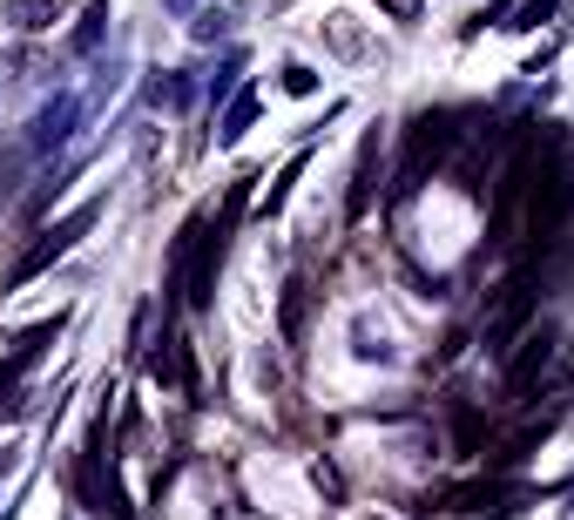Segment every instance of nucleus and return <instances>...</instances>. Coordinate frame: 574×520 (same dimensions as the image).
<instances>
[{"label":"nucleus","instance_id":"nucleus-1","mask_svg":"<svg viewBox=\"0 0 574 520\" xmlns=\"http://www.w3.org/2000/svg\"><path fill=\"white\" fill-rule=\"evenodd\" d=\"M453 142H459V129H453V115H446V108L412 115V129H406V155H399V183H393L399 204L426 189V176H433V170L446 163V155H453Z\"/></svg>","mask_w":574,"mask_h":520},{"label":"nucleus","instance_id":"nucleus-2","mask_svg":"<svg viewBox=\"0 0 574 520\" xmlns=\"http://www.w3.org/2000/svg\"><path fill=\"white\" fill-rule=\"evenodd\" d=\"M534 304H541V291H534V270H514L507 285L493 291L487 325H480V338H487V351H493V358H507V351L520 345V325L534 317Z\"/></svg>","mask_w":574,"mask_h":520},{"label":"nucleus","instance_id":"nucleus-3","mask_svg":"<svg viewBox=\"0 0 574 520\" xmlns=\"http://www.w3.org/2000/svg\"><path fill=\"white\" fill-rule=\"evenodd\" d=\"M95 217H102V196H89V204L74 210V217L48 223V230H42V236H34V244L21 251V264L8 270V291H14V285H27V277H42V270H48L55 257H68V251H74V244H82V236L95 230Z\"/></svg>","mask_w":574,"mask_h":520},{"label":"nucleus","instance_id":"nucleus-4","mask_svg":"<svg viewBox=\"0 0 574 520\" xmlns=\"http://www.w3.org/2000/svg\"><path fill=\"white\" fill-rule=\"evenodd\" d=\"M102 432H108V419H95L89 453H82V466H74V487H82L89 513H102V520H136V513H129V494H122V479H115V466L102 473Z\"/></svg>","mask_w":574,"mask_h":520},{"label":"nucleus","instance_id":"nucleus-5","mask_svg":"<svg viewBox=\"0 0 574 520\" xmlns=\"http://www.w3.org/2000/svg\"><path fill=\"white\" fill-rule=\"evenodd\" d=\"M74 123H82V95H55V102H42V115L27 123V149L34 155H55V149H68V136H74Z\"/></svg>","mask_w":574,"mask_h":520},{"label":"nucleus","instance_id":"nucleus-6","mask_svg":"<svg viewBox=\"0 0 574 520\" xmlns=\"http://www.w3.org/2000/svg\"><path fill=\"white\" fill-rule=\"evenodd\" d=\"M548 358H554V332H527L520 338V358H507V406L520 392H534V379L548 372Z\"/></svg>","mask_w":574,"mask_h":520},{"label":"nucleus","instance_id":"nucleus-7","mask_svg":"<svg viewBox=\"0 0 574 520\" xmlns=\"http://www.w3.org/2000/svg\"><path fill=\"white\" fill-rule=\"evenodd\" d=\"M372 189H378V129L359 142V163H352V189H344V217H365L372 210Z\"/></svg>","mask_w":574,"mask_h":520},{"label":"nucleus","instance_id":"nucleus-8","mask_svg":"<svg viewBox=\"0 0 574 520\" xmlns=\"http://www.w3.org/2000/svg\"><path fill=\"white\" fill-rule=\"evenodd\" d=\"M55 338H61V311H55V317H42V325H27V332L8 345V358H0V372H8V379H21V372H27L34 358H42V351L55 345Z\"/></svg>","mask_w":574,"mask_h":520},{"label":"nucleus","instance_id":"nucleus-9","mask_svg":"<svg viewBox=\"0 0 574 520\" xmlns=\"http://www.w3.org/2000/svg\"><path fill=\"white\" fill-rule=\"evenodd\" d=\"M149 379L156 385H197V358H189V338H163V351L149 358Z\"/></svg>","mask_w":574,"mask_h":520},{"label":"nucleus","instance_id":"nucleus-10","mask_svg":"<svg viewBox=\"0 0 574 520\" xmlns=\"http://www.w3.org/2000/svg\"><path fill=\"white\" fill-rule=\"evenodd\" d=\"M0 21L21 27V34H42V27L61 21V0H8V14H0Z\"/></svg>","mask_w":574,"mask_h":520},{"label":"nucleus","instance_id":"nucleus-11","mask_svg":"<svg viewBox=\"0 0 574 520\" xmlns=\"http://www.w3.org/2000/svg\"><path fill=\"white\" fill-rule=\"evenodd\" d=\"M250 123H257V95L244 89V95H230L223 123H216V142H223V149H230V142H244V136H250Z\"/></svg>","mask_w":574,"mask_h":520},{"label":"nucleus","instance_id":"nucleus-12","mask_svg":"<svg viewBox=\"0 0 574 520\" xmlns=\"http://www.w3.org/2000/svg\"><path fill=\"white\" fill-rule=\"evenodd\" d=\"M102 34H108V0H95V8L82 14V27L68 34V55H95V48H102Z\"/></svg>","mask_w":574,"mask_h":520},{"label":"nucleus","instance_id":"nucleus-13","mask_svg":"<svg viewBox=\"0 0 574 520\" xmlns=\"http://www.w3.org/2000/svg\"><path fill=\"white\" fill-rule=\"evenodd\" d=\"M149 102H163V108H189V102H197V82H189V74H156V82H149Z\"/></svg>","mask_w":574,"mask_h":520},{"label":"nucleus","instance_id":"nucleus-14","mask_svg":"<svg viewBox=\"0 0 574 520\" xmlns=\"http://www.w3.org/2000/svg\"><path fill=\"white\" fill-rule=\"evenodd\" d=\"M297 176H304V155H291V163H284V176H278L271 189H263V204H257V210H263V217H278V210H284V196H291V183H297Z\"/></svg>","mask_w":574,"mask_h":520},{"label":"nucleus","instance_id":"nucleus-15","mask_svg":"<svg viewBox=\"0 0 574 520\" xmlns=\"http://www.w3.org/2000/svg\"><path fill=\"white\" fill-rule=\"evenodd\" d=\"M541 21H554V0H520V8H514L501 27H514V34H534Z\"/></svg>","mask_w":574,"mask_h":520},{"label":"nucleus","instance_id":"nucleus-16","mask_svg":"<svg viewBox=\"0 0 574 520\" xmlns=\"http://www.w3.org/2000/svg\"><path fill=\"white\" fill-rule=\"evenodd\" d=\"M189 34H197V42H223V34H230V14H223V8H203L197 21H189Z\"/></svg>","mask_w":574,"mask_h":520},{"label":"nucleus","instance_id":"nucleus-17","mask_svg":"<svg viewBox=\"0 0 574 520\" xmlns=\"http://www.w3.org/2000/svg\"><path fill=\"white\" fill-rule=\"evenodd\" d=\"M237 74H244V55H230L216 74H210V102H223V95H237Z\"/></svg>","mask_w":574,"mask_h":520},{"label":"nucleus","instance_id":"nucleus-18","mask_svg":"<svg viewBox=\"0 0 574 520\" xmlns=\"http://www.w3.org/2000/svg\"><path fill=\"white\" fill-rule=\"evenodd\" d=\"M297 332H304V285L284 291V338H297Z\"/></svg>","mask_w":574,"mask_h":520},{"label":"nucleus","instance_id":"nucleus-19","mask_svg":"<svg viewBox=\"0 0 574 520\" xmlns=\"http://www.w3.org/2000/svg\"><path fill=\"white\" fill-rule=\"evenodd\" d=\"M284 89H291V95H312V89H318V74L304 68V61H291V68H284Z\"/></svg>","mask_w":574,"mask_h":520},{"label":"nucleus","instance_id":"nucleus-20","mask_svg":"<svg viewBox=\"0 0 574 520\" xmlns=\"http://www.w3.org/2000/svg\"><path fill=\"white\" fill-rule=\"evenodd\" d=\"M378 8H386L393 21H419V8H426V0H378Z\"/></svg>","mask_w":574,"mask_h":520},{"label":"nucleus","instance_id":"nucleus-21","mask_svg":"<svg viewBox=\"0 0 574 520\" xmlns=\"http://www.w3.org/2000/svg\"><path fill=\"white\" fill-rule=\"evenodd\" d=\"M163 8H169V14H197V0H163Z\"/></svg>","mask_w":574,"mask_h":520}]
</instances>
